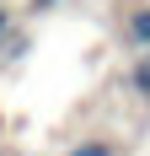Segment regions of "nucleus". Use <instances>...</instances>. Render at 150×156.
<instances>
[{
    "label": "nucleus",
    "mask_w": 150,
    "mask_h": 156,
    "mask_svg": "<svg viewBox=\"0 0 150 156\" xmlns=\"http://www.w3.org/2000/svg\"><path fill=\"white\" fill-rule=\"evenodd\" d=\"M123 86H129L134 97H145V102H150V48L139 54L134 65H129V76H123Z\"/></svg>",
    "instance_id": "2"
},
{
    "label": "nucleus",
    "mask_w": 150,
    "mask_h": 156,
    "mask_svg": "<svg viewBox=\"0 0 150 156\" xmlns=\"http://www.w3.org/2000/svg\"><path fill=\"white\" fill-rule=\"evenodd\" d=\"M123 43H129V48H139V54L150 48V5H139V11H129V16H123Z\"/></svg>",
    "instance_id": "1"
},
{
    "label": "nucleus",
    "mask_w": 150,
    "mask_h": 156,
    "mask_svg": "<svg viewBox=\"0 0 150 156\" xmlns=\"http://www.w3.org/2000/svg\"><path fill=\"white\" fill-rule=\"evenodd\" d=\"M64 156H123V151H118V140H102V135H91V140H75Z\"/></svg>",
    "instance_id": "3"
}]
</instances>
